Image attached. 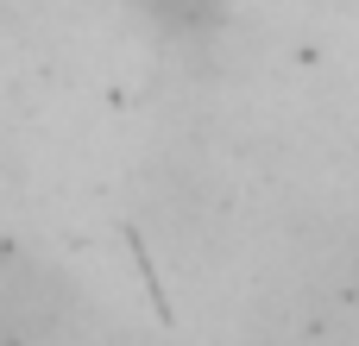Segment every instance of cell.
<instances>
[{"mask_svg": "<svg viewBox=\"0 0 359 346\" xmlns=\"http://www.w3.org/2000/svg\"><path fill=\"white\" fill-rule=\"evenodd\" d=\"M145 6H158L164 19H177V13H189V19H202V6H208V0H145Z\"/></svg>", "mask_w": 359, "mask_h": 346, "instance_id": "1", "label": "cell"}]
</instances>
